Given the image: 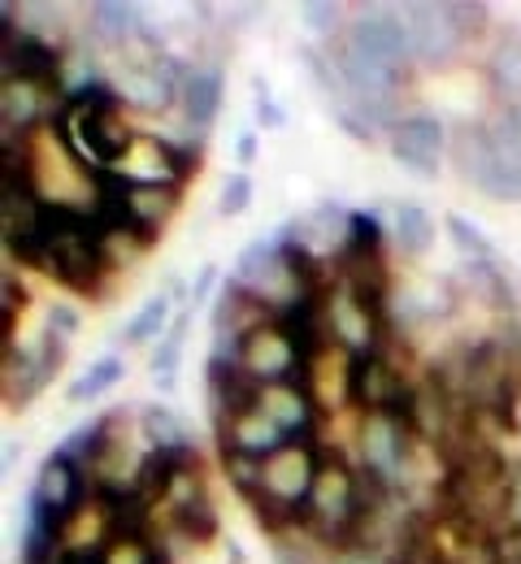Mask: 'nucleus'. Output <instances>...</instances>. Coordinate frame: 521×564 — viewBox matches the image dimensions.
Listing matches in <instances>:
<instances>
[{"label": "nucleus", "instance_id": "obj_1", "mask_svg": "<svg viewBox=\"0 0 521 564\" xmlns=\"http://www.w3.org/2000/svg\"><path fill=\"white\" fill-rule=\"evenodd\" d=\"M57 131L62 140L75 148V156L83 165L96 170H113V161H122L135 148V131L122 122V100L118 91H109L105 83L78 87L66 96L62 113H57Z\"/></svg>", "mask_w": 521, "mask_h": 564}, {"label": "nucleus", "instance_id": "obj_2", "mask_svg": "<svg viewBox=\"0 0 521 564\" xmlns=\"http://www.w3.org/2000/svg\"><path fill=\"white\" fill-rule=\"evenodd\" d=\"M521 395V352L513 339H487L469 348L460 365V404L469 413H491L500 422H513Z\"/></svg>", "mask_w": 521, "mask_h": 564}, {"label": "nucleus", "instance_id": "obj_3", "mask_svg": "<svg viewBox=\"0 0 521 564\" xmlns=\"http://www.w3.org/2000/svg\"><path fill=\"white\" fill-rule=\"evenodd\" d=\"M452 156L460 178H469L478 192H487L491 200H521V170L500 156V148L491 140V127L482 122H465L452 135Z\"/></svg>", "mask_w": 521, "mask_h": 564}, {"label": "nucleus", "instance_id": "obj_4", "mask_svg": "<svg viewBox=\"0 0 521 564\" xmlns=\"http://www.w3.org/2000/svg\"><path fill=\"white\" fill-rule=\"evenodd\" d=\"M361 469L373 474L382 487H400V478L409 474V460H413V443H417V430L404 413H366L361 422Z\"/></svg>", "mask_w": 521, "mask_h": 564}, {"label": "nucleus", "instance_id": "obj_5", "mask_svg": "<svg viewBox=\"0 0 521 564\" xmlns=\"http://www.w3.org/2000/svg\"><path fill=\"white\" fill-rule=\"evenodd\" d=\"M322 326H326V339L339 344L348 356L378 352V339H382V304H370L348 282H339V286L322 291Z\"/></svg>", "mask_w": 521, "mask_h": 564}, {"label": "nucleus", "instance_id": "obj_6", "mask_svg": "<svg viewBox=\"0 0 521 564\" xmlns=\"http://www.w3.org/2000/svg\"><path fill=\"white\" fill-rule=\"evenodd\" d=\"M348 400L361 413H413V387L404 369H395L382 348L378 352L348 356Z\"/></svg>", "mask_w": 521, "mask_h": 564}, {"label": "nucleus", "instance_id": "obj_7", "mask_svg": "<svg viewBox=\"0 0 521 564\" xmlns=\"http://www.w3.org/2000/svg\"><path fill=\"white\" fill-rule=\"evenodd\" d=\"M235 360H239L261 387H279V382H304V387H308V360H304L296 339L287 335V326H279V322L252 330V335L239 344Z\"/></svg>", "mask_w": 521, "mask_h": 564}, {"label": "nucleus", "instance_id": "obj_8", "mask_svg": "<svg viewBox=\"0 0 521 564\" xmlns=\"http://www.w3.org/2000/svg\"><path fill=\"white\" fill-rule=\"evenodd\" d=\"M344 40H348L370 66L395 74V78H404L409 62H417V57H413V44H409V31H404V22H400L395 9H366V13L352 22V31H348Z\"/></svg>", "mask_w": 521, "mask_h": 564}, {"label": "nucleus", "instance_id": "obj_9", "mask_svg": "<svg viewBox=\"0 0 521 564\" xmlns=\"http://www.w3.org/2000/svg\"><path fill=\"white\" fill-rule=\"evenodd\" d=\"M317 469H322V452L313 438H296V443H283L274 456H265V478H261V491L287 508H304L308 491L317 482Z\"/></svg>", "mask_w": 521, "mask_h": 564}, {"label": "nucleus", "instance_id": "obj_10", "mask_svg": "<svg viewBox=\"0 0 521 564\" xmlns=\"http://www.w3.org/2000/svg\"><path fill=\"white\" fill-rule=\"evenodd\" d=\"M395 13L404 22V31H409V44H413L417 62H431V66L439 62L444 66V62H452L460 53L465 31L452 18V4H404Z\"/></svg>", "mask_w": 521, "mask_h": 564}, {"label": "nucleus", "instance_id": "obj_11", "mask_svg": "<svg viewBox=\"0 0 521 564\" xmlns=\"http://www.w3.org/2000/svg\"><path fill=\"white\" fill-rule=\"evenodd\" d=\"M62 356H66L62 335H53V330L31 352H13V339H4V400L22 409L31 395H40L53 382Z\"/></svg>", "mask_w": 521, "mask_h": 564}, {"label": "nucleus", "instance_id": "obj_12", "mask_svg": "<svg viewBox=\"0 0 521 564\" xmlns=\"http://www.w3.org/2000/svg\"><path fill=\"white\" fill-rule=\"evenodd\" d=\"M391 152L395 161L417 174V178H435L439 174V156H444V122L431 118V113H413V118H400L391 127Z\"/></svg>", "mask_w": 521, "mask_h": 564}, {"label": "nucleus", "instance_id": "obj_13", "mask_svg": "<svg viewBox=\"0 0 521 564\" xmlns=\"http://www.w3.org/2000/svg\"><path fill=\"white\" fill-rule=\"evenodd\" d=\"M4 35V83L9 78H22V83H40V87H53L62 78V53L35 35H13V22L4 18L0 26Z\"/></svg>", "mask_w": 521, "mask_h": 564}, {"label": "nucleus", "instance_id": "obj_14", "mask_svg": "<svg viewBox=\"0 0 521 564\" xmlns=\"http://www.w3.org/2000/svg\"><path fill=\"white\" fill-rule=\"evenodd\" d=\"M261 413L283 430L287 443L296 438H313V425H317V400L304 382H279V387H265L261 395Z\"/></svg>", "mask_w": 521, "mask_h": 564}, {"label": "nucleus", "instance_id": "obj_15", "mask_svg": "<svg viewBox=\"0 0 521 564\" xmlns=\"http://www.w3.org/2000/svg\"><path fill=\"white\" fill-rule=\"evenodd\" d=\"M178 105H183V118L187 127L205 131L218 109H222V74L218 70H187L183 74V87H178Z\"/></svg>", "mask_w": 521, "mask_h": 564}, {"label": "nucleus", "instance_id": "obj_16", "mask_svg": "<svg viewBox=\"0 0 521 564\" xmlns=\"http://www.w3.org/2000/svg\"><path fill=\"white\" fill-rule=\"evenodd\" d=\"M165 503H170V512H174V530L187 534L192 543H205V539L218 534V508L209 503V495L200 491V482L187 487V491H174Z\"/></svg>", "mask_w": 521, "mask_h": 564}, {"label": "nucleus", "instance_id": "obj_17", "mask_svg": "<svg viewBox=\"0 0 521 564\" xmlns=\"http://www.w3.org/2000/svg\"><path fill=\"white\" fill-rule=\"evenodd\" d=\"M178 209V187L174 183H131V213L144 239H156L161 226L170 221V213Z\"/></svg>", "mask_w": 521, "mask_h": 564}, {"label": "nucleus", "instance_id": "obj_18", "mask_svg": "<svg viewBox=\"0 0 521 564\" xmlns=\"http://www.w3.org/2000/svg\"><path fill=\"white\" fill-rule=\"evenodd\" d=\"M287 438H283V430L270 422L261 409L257 413H248V417H239V422H230L222 430V447H235V452H248V456H274L279 447H283Z\"/></svg>", "mask_w": 521, "mask_h": 564}, {"label": "nucleus", "instance_id": "obj_19", "mask_svg": "<svg viewBox=\"0 0 521 564\" xmlns=\"http://www.w3.org/2000/svg\"><path fill=\"white\" fill-rule=\"evenodd\" d=\"M0 113H4V140H13V131H31L40 122V113H44V87L9 78L4 96H0Z\"/></svg>", "mask_w": 521, "mask_h": 564}, {"label": "nucleus", "instance_id": "obj_20", "mask_svg": "<svg viewBox=\"0 0 521 564\" xmlns=\"http://www.w3.org/2000/svg\"><path fill=\"white\" fill-rule=\"evenodd\" d=\"M187 326H192V313H178V317L170 322V330L161 335L156 352H152V382H156L161 391H174V373H178V360H183Z\"/></svg>", "mask_w": 521, "mask_h": 564}, {"label": "nucleus", "instance_id": "obj_21", "mask_svg": "<svg viewBox=\"0 0 521 564\" xmlns=\"http://www.w3.org/2000/svg\"><path fill=\"white\" fill-rule=\"evenodd\" d=\"M395 243L404 257H426L435 243V217L422 205H395Z\"/></svg>", "mask_w": 521, "mask_h": 564}, {"label": "nucleus", "instance_id": "obj_22", "mask_svg": "<svg viewBox=\"0 0 521 564\" xmlns=\"http://www.w3.org/2000/svg\"><path fill=\"white\" fill-rule=\"evenodd\" d=\"M279 261H283V239H279V235H261V239H252V243L239 252V261H235V282L257 286Z\"/></svg>", "mask_w": 521, "mask_h": 564}, {"label": "nucleus", "instance_id": "obj_23", "mask_svg": "<svg viewBox=\"0 0 521 564\" xmlns=\"http://www.w3.org/2000/svg\"><path fill=\"white\" fill-rule=\"evenodd\" d=\"M87 18H91V31H96L100 40H109V44H127V40L140 31V22H135V4L96 0V4L87 9Z\"/></svg>", "mask_w": 521, "mask_h": 564}, {"label": "nucleus", "instance_id": "obj_24", "mask_svg": "<svg viewBox=\"0 0 521 564\" xmlns=\"http://www.w3.org/2000/svg\"><path fill=\"white\" fill-rule=\"evenodd\" d=\"M144 438L152 443V452H196L192 447V434H187V425L178 422L170 409H161V404H152L144 409Z\"/></svg>", "mask_w": 521, "mask_h": 564}, {"label": "nucleus", "instance_id": "obj_25", "mask_svg": "<svg viewBox=\"0 0 521 564\" xmlns=\"http://www.w3.org/2000/svg\"><path fill=\"white\" fill-rule=\"evenodd\" d=\"M100 552H105V564H170L165 547L152 543L149 534H113Z\"/></svg>", "mask_w": 521, "mask_h": 564}, {"label": "nucleus", "instance_id": "obj_26", "mask_svg": "<svg viewBox=\"0 0 521 564\" xmlns=\"http://www.w3.org/2000/svg\"><path fill=\"white\" fill-rule=\"evenodd\" d=\"M127 373V365H122V356H100L91 369H83L75 382H70V404H83V400H96V395H105L118 378Z\"/></svg>", "mask_w": 521, "mask_h": 564}, {"label": "nucleus", "instance_id": "obj_27", "mask_svg": "<svg viewBox=\"0 0 521 564\" xmlns=\"http://www.w3.org/2000/svg\"><path fill=\"white\" fill-rule=\"evenodd\" d=\"M222 469H226V482L243 495V499L261 495V478H265V460H261V456H248V452L222 447Z\"/></svg>", "mask_w": 521, "mask_h": 564}, {"label": "nucleus", "instance_id": "obj_28", "mask_svg": "<svg viewBox=\"0 0 521 564\" xmlns=\"http://www.w3.org/2000/svg\"><path fill=\"white\" fill-rule=\"evenodd\" d=\"M165 322H170V300H165V295H152L149 304L127 322V330H122L127 348H140V344H149L156 335H165V330H170Z\"/></svg>", "mask_w": 521, "mask_h": 564}, {"label": "nucleus", "instance_id": "obj_29", "mask_svg": "<svg viewBox=\"0 0 521 564\" xmlns=\"http://www.w3.org/2000/svg\"><path fill=\"white\" fill-rule=\"evenodd\" d=\"M447 235H452V243L469 257V261H491V239L469 221V217H460V213H447L444 217Z\"/></svg>", "mask_w": 521, "mask_h": 564}, {"label": "nucleus", "instance_id": "obj_30", "mask_svg": "<svg viewBox=\"0 0 521 564\" xmlns=\"http://www.w3.org/2000/svg\"><path fill=\"white\" fill-rule=\"evenodd\" d=\"M382 248V226L373 213H352V230H348V248L339 257H370Z\"/></svg>", "mask_w": 521, "mask_h": 564}, {"label": "nucleus", "instance_id": "obj_31", "mask_svg": "<svg viewBox=\"0 0 521 564\" xmlns=\"http://www.w3.org/2000/svg\"><path fill=\"white\" fill-rule=\"evenodd\" d=\"M491 78H496L500 91H521V40H509L491 57Z\"/></svg>", "mask_w": 521, "mask_h": 564}, {"label": "nucleus", "instance_id": "obj_32", "mask_svg": "<svg viewBox=\"0 0 521 564\" xmlns=\"http://www.w3.org/2000/svg\"><path fill=\"white\" fill-rule=\"evenodd\" d=\"M248 200H252V178H248V174H230V178L222 183L218 213H222V217H235V213L248 209Z\"/></svg>", "mask_w": 521, "mask_h": 564}, {"label": "nucleus", "instance_id": "obj_33", "mask_svg": "<svg viewBox=\"0 0 521 564\" xmlns=\"http://www.w3.org/2000/svg\"><path fill=\"white\" fill-rule=\"evenodd\" d=\"M252 91H257V100H252V105H257V122H261V127H270V131H279V127L287 122V113L274 105L270 83H265V78H252Z\"/></svg>", "mask_w": 521, "mask_h": 564}, {"label": "nucleus", "instance_id": "obj_34", "mask_svg": "<svg viewBox=\"0 0 521 564\" xmlns=\"http://www.w3.org/2000/svg\"><path fill=\"white\" fill-rule=\"evenodd\" d=\"M491 561L496 564H521V530H504V534H491Z\"/></svg>", "mask_w": 521, "mask_h": 564}, {"label": "nucleus", "instance_id": "obj_35", "mask_svg": "<svg viewBox=\"0 0 521 564\" xmlns=\"http://www.w3.org/2000/svg\"><path fill=\"white\" fill-rule=\"evenodd\" d=\"M0 291H4V300H0V308H4V335H13V313L26 308V291L9 279V274H4V286H0Z\"/></svg>", "mask_w": 521, "mask_h": 564}, {"label": "nucleus", "instance_id": "obj_36", "mask_svg": "<svg viewBox=\"0 0 521 564\" xmlns=\"http://www.w3.org/2000/svg\"><path fill=\"white\" fill-rule=\"evenodd\" d=\"M274 561L279 564H317L308 543H292V539H279L274 543Z\"/></svg>", "mask_w": 521, "mask_h": 564}, {"label": "nucleus", "instance_id": "obj_37", "mask_svg": "<svg viewBox=\"0 0 521 564\" xmlns=\"http://www.w3.org/2000/svg\"><path fill=\"white\" fill-rule=\"evenodd\" d=\"M304 18H308V26L330 31L335 18H339V4H330V0H308V4H304Z\"/></svg>", "mask_w": 521, "mask_h": 564}, {"label": "nucleus", "instance_id": "obj_38", "mask_svg": "<svg viewBox=\"0 0 521 564\" xmlns=\"http://www.w3.org/2000/svg\"><path fill=\"white\" fill-rule=\"evenodd\" d=\"M48 330H53V335H62V339H66V335H75L78 313L75 308H66V304H53V308H48Z\"/></svg>", "mask_w": 521, "mask_h": 564}, {"label": "nucleus", "instance_id": "obj_39", "mask_svg": "<svg viewBox=\"0 0 521 564\" xmlns=\"http://www.w3.org/2000/svg\"><path fill=\"white\" fill-rule=\"evenodd\" d=\"M57 564H105V552L100 547H62Z\"/></svg>", "mask_w": 521, "mask_h": 564}, {"label": "nucleus", "instance_id": "obj_40", "mask_svg": "<svg viewBox=\"0 0 521 564\" xmlns=\"http://www.w3.org/2000/svg\"><path fill=\"white\" fill-rule=\"evenodd\" d=\"M214 282H218V270H214V265H205V270L196 274V282H192V308H196V304H205V295L214 291Z\"/></svg>", "mask_w": 521, "mask_h": 564}, {"label": "nucleus", "instance_id": "obj_41", "mask_svg": "<svg viewBox=\"0 0 521 564\" xmlns=\"http://www.w3.org/2000/svg\"><path fill=\"white\" fill-rule=\"evenodd\" d=\"M252 152H257V140L243 135V140H239V161H252Z\"/></svg>", "mask_w": 521, "mask_h": 564}, {"label": "nucleus", "instance_id": "obj_42", "mask_svg": "<svg viewBox=\"0 0 521 564\" xmlns=\"http://www.w3.org/2000/svg\"><path fill=\"white\" fill-rule=\"evenodd\" d=\"M13 460H18V447H13V443H4V474L13 469Z\"/></svg>", "mask_w": 521, "mask_h": 564}]
</instances>
